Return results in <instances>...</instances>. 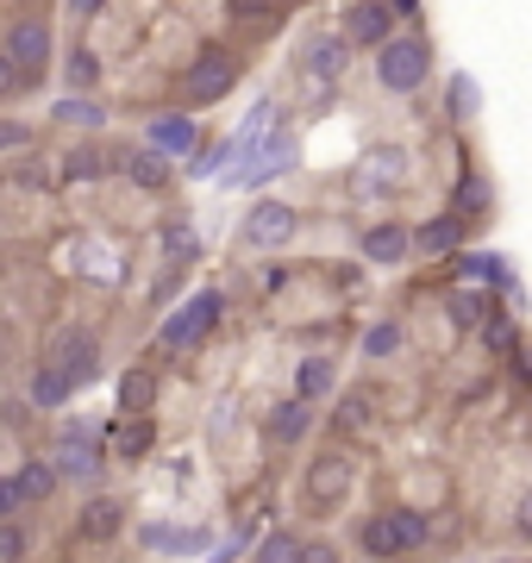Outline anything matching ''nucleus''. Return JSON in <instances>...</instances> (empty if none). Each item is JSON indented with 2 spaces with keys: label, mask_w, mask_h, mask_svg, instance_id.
<instances>
[{
  "label": "nucleus",
  "mask_w": 532,
  "mask_h": 563,
  "mask_svg": "<svg viewBox=\"0 0 532 563\" xmlns=\"http://www.w3.org/2000/svg\"><path fill=\"white\" fill-rule=\"evenodd\" d=\"M432 538V520L426 513H413V508H401V513H376L370 526H363V551L376 563H388V558H407V551H420Z\"/></svg>",
  "instance_id": "obj_1"
},
{
  "label": "nucleus",
  "mask_w": 532,
  "mask_h": 563,
  "mask_svg": "<svg viewBox=\"0 0 532 563\" xmlns=\"http://www.w3.org/2000/svg\"><path fill=\"white\" fill-rule=\"evenodd\" d=\"M426 70H432V51L420 38H382L376 45V82L388 95H413L426 82Z\"/></svg>",
  "instance_id": "obj_2"
},
{
  "label": "nucleus",
  "mask_w": 532,
  "mask_h": 563,
  "mask_svg": "<svg viewBox=\"0 0 532 563\" xmlns=\"http://www.w3.org/2000/svg\"><path fill=\"white\" fill-rule=\"evenodd\" d=\"M220 308H226V301H220V288H201V295H195L182 313H170V320H163V345H176V351L201 345V338L220 326Z\"/></svg>",
  "instance_id": "obj_3"
},
{
  "label": "nucleus",
  "mask_w": 532,
  "mask_h": 563,
  "mask_svg": "<svg viewBox=\"0 0 532 563\" xmlns=\"http://www.w3.org/2000/svg\"><path fill=\"white\" fill-rule=\"evenodd\" d=\"M232 82H238V63H232L226 51H207L188 63V76H182V95H188V107H213L220 95H232Z\"/></svg>",
  "instance_id": "obj_4"
},
{
  "label": "nucleus",
  "mask_w": 532,
  "mask_h": 563,
  "mask_svg": "<svg viewBox=\"0 0 532 563\" xmlns=\"http://www.w3.org/2000/svg\"><path fill=\"white\" fill-rule=\"evenodd\" d=\"M295 207H282V201H257L251 213H245V245H257V251H276V245H288L295 238Z\"/></svg>",
  "instance_id": "obj_5"
},
{
  "label": "nucleus",
  "mask_w": 532,
  "mask_h": 563,
  "mask_svg": "<svg viewBox=\"0 0 532 563\" xmlns=\"http://www.w3.org/2000/svg\"><path fill=\"white\" fill-rule=\"evenodd\" d=\"M7 63H13L20 76H45V63H51V26L20 20V26L7 32Z\"/></svg>",
  "instance_id": "obj_6"
},
{
  "label": "nucleus",
  "mask_w": 532,
  "mask_h": 563,
  "mask_svg": "<svg viewBox=\"0 0 532 563\" xmlns=\"http://www.w3.org/2000/svg\"><path fill=\"white\" fill-rule=\"evenodd\" d=\"M57 370L70 376V388L95 383V376H101V345H95V333H63L57 338Z\"/></svg>",
  "instance_id": "obj_7"
},
{
  "label": "nucleus",
  "mask_w": 532,
  "mask_h": 563,
  "mask_svg": "<svg viewBox=\"0 0 532 563\" xmlns=\"http://www.w3.org/2000/svg\"><path fill=\"white\" fill-rule=\"evenodd\" d=\"M345 488H351V458H338V451H326V458L307 470V501H320V508L338 501Z\"/></svg>",
  "instance_id": "obj_8"
},
{
  "label": "nucleus",
  "mask_w": 532,
  "mask_h": 563,
  "mask_svg": "<svg viewBox=\"0 0 532 563\" xmlns=\"http://www.w3.org/2000/svg\"><path fill=\"white\" fill-rule=\"evenodd\" d=\"M57 476H76V483H88L95 470H101V451H95V438H82V433H63L57 438V458H51Z\"/></svg>",
  "instance_id": "obj_9"
},
{
  "label": "nucleus",
  "mask_w": 532,
  "mask_h": 563,
  "mask_svg": "<svg viewBox=\"0 0 532 563\" xmlns=\"http://www.w3.org/2000/svg\"><path fill=\"white\" fill-rule=\"evenodd\" d=\"M288 163H295V145H288V138H263V145L238 163V176H232V182H245V188H251V182H270L276 170H288Z\"/></svg>",
  "instance_id": "obj_10"
},
{
  "label": "nucleus",
  "mask_w": 532,
  "mask_h": 563,
  "mask_svg": "<svg viewBox=\"0 0 532 563\" xmlns=\"http://www.w3.org/2000/svg\"><path fill=\"white\" fill-rule=\"evenodd\" d=\"M388 26H395L388 0H357V7H351V26H345V45H382Z\"/></svg>",
  "instance_id": "obj_11"
},
{
  "label": "nucleus",
  "mask_w": 532,
  "mask_h": 563,
  "mask_svg": "<svg viewBox=\"0 0 532 563\" xmlns=\"http://www.w3.org/2000/svg\"><path fill=\"white\" fill-rule=\"evenodd\" d=\"M407 251H413L407 226H370V232H363V263H382V270H395V263H407Z\"/></svg>",
  "instance_id": "obj_12"
},
{
  "label": "nucleus",
  "mask_w": 532,
  "mask_h": 563,
  "mask_svg": "<svg viewBox=\"0 0 532 563\" xmlns=\"http://www.w3.org/2000/svg\"><path fill=\"white\" fill-rule=\"evenodd\" d=\"M270 113H276V107H270V101H263V107H251V120L238 126V138H226V151H220V157H226V163H232V170H226V182L238 176V163H245V157H251L257 145H263V138H270Z\"/></svg>",
  "instance_id": "obj_13"
},
{
  "label": "nucleus",
  "mask_w": 532,
  "mask_h": 563,
  "mask_svg": "<svg viewBox=\"0 0 532 563\" xmlns=\"http://www.w3.org/2000/svg\"><path fill=\"white\" fill-rule=\"evenodd\" d=\"M151 151L157 157H188L195 151V120H188V113H163V120H151Z\"/></svg>",
  "instance_id": "obj_14"
},
{
  "label": "nucleus",
  "mask_w": 532,
  "mask_h": 563,
  "mask_svg": "<svg viewBox=\"0 0 532 563\" xmlns=\"http://www.w3.org/2000/svg\"><path fill=\"white\" fill-rule=\"evenodd\" d=\"M345 51H351L345 38H313V45H307V70H313V82H338V76H345Z\"/></svg>",
  "instance_id": "obj_15"
},
{
  "label": "nucleus",
  "mask_w": 532,
  "mask_h": 563,
  "mask_svg": "<svg viewBox=\"0 0 532 563\" xmlns=\"http://www.w3.org/2000/svg\"><path fill=\"white\" fill-rule=\"evenodd\" d=\"M120 526H126V508H120L113 495H101V501L82 508V538H113Z\"/></svg>",
  "instance_id": "obj_16"
},
{
  "label": "nucleus",
  "mask_w": 532,
  "mask_h": 563,
  "mask_svg": "<svg viewBox=\"0 0 532 563\" xmlns=\"http://www.w3.org/2000/svg\"><path fill=\"white\" fill-rule=\"evenodd\" d=\"M413 238V251H432V257H445V251H457V220L445 213V220H426L420 232H407Z\"/></svg>",
  "instance_id": "obj_17"
},
{
  "label": "nucleus",
  "mask_w": 532,
  "mask_h": 563,
  "mask_svg": "<svg viewBox=\"0 0 532 563\" xmlns=\"http://www.w3.org/2000/svg\"><path fill=\"white\" fill-rule=\"evenodd\" d=\"M145 545H157V551H207V533H195V526H145Z\"/></svg>",
  "instance_id": "obj_18"
},
{
  "label": "nucleus",
  "mask_w": 532,
  "mask_h": 563,
  "mask_svg": "<svg viewBox=\"0 0 532 563\" xmlns=\"http://www.w3.org/2000/svg\"><path fill=\"white\" fill-rule=\"evenodd\" d=\"M401 163H407V157L395 151V145H382V151H370V163H363V176H357V182H363V188H376V182L395 188V182H401Z\"/></svg>",
  "instance_id": "obj_19"
},
{
  "label": "nucleus",
  "mask_w": 532,
  "mask_h": 563,
  "mask_svg": "<svg viewBox=\"0 0 532 563\" xmlns=\"http://www.w3.org/2000/svg\"><path fill=\"white\" fill-rule=\"evenodd\" d=\"M32 401H38V408H63V401H70V376H63L57 363H45V370L32 376Z\"/></svg>",
  "instance_id": "obj_20"
},
{
  "label": "nucleus",
  "mask_w": 532,
  "mask_h": 563,
  "mask_svg": "<svg viewBox=\"0 0 532 563\" xmlns=\"http://www.w3.org/2000/svg\"><path fill=\"white\" fill-rule=\"evenodd\" d=\"M57 120H63V126H82V132H101V107L88 101V95H63V101H57Z\"/></svg>",
  "instance_id": "obj_21"
},
{
  "label": "nucleus",
  "mask_w": 532,
  "mask_h": 563,
  "mask_svg": "<svg viewBox=\"0 0 532 563\" xmlns=\"http://www.w3.org/2000/svg\"><path fill=\"white\" fill-rule=\"evenodd\" d=\"M126 176H132V182H145V188H163V182H170V157L138 151V157H126Z\"/></svg>",
  "instance_id": "obj_22"
},
{
  "label": "nucleus",
  "mask_w": 532,
  "mask_h": 563,
  "mask_svg": "<svg viewBox=\"0 0 532 563\" xmlns=\"http://www.w3.org/2000/svg\"><path fill=\"white\" fill-rule=\"evenodd\" d=\"M151 401H157V383L145 376V370H132L126 383H120V408H126V413H151Z\"/></svg>",
  "instance_id": "obj_23"
},
{
  "label": "nucleus",
  "mask_w": 532,
  "mask_h": 563,
  "mask_svg": "<svg viewBox=\"0 0 532 563\" xmlns=\"http://www.w3.org/2000/svg\"><path fill=\"white\" fill-rule=\"evenodd\" d=\"M13 488H20L26 501H45V495L57 488V470H51V463H26V470L13 476Z\"/></svg>",
  "instance_id": "obj_24"
},
{
  "label": "nucleus",
  "mask_w": 532,
  "mask_h": 563,
  "mask_svg": "<svg viewBox=\"0 0 532 563\" xmlns=\"http://www.w3.org/2000/svg\"><path fill=\"white\" fill-rule=\"evenodd\" d=\"M332 395V358H307L301 363V401H320Z\"/></svg>",
  "instance_id": "obj_25"
},
{
  "label": "nucleus",
  "mask_w": 532,
  "mask_h": 563,
  "mask_svg": "<svg viewBox=\"0 0 532 563\" xmlns=\"http://www.w3.org/2000/svg\"><path fill=\"white\" fill-rule=\"evenodd\" d=\"M257 563H301V538L295 533H270L257 545Z\"/></svg>",
  "instance_id": "obj_26"
},
{
  "label": "nucleus",
  "mask_w": 532,
  "mask_h": 563,
  "mask_svg": "<svg viewBox=\"0 0 532 563\" xmlns=\"http://www.w3.org/2000/svg\"><path fill=\"white\" fill-rule=\"evenodd\" d=\"M307 420H313V413H307V401H288V408H282L276 420H270V433H276L282 445H295V438L307 433Z\"/></svg>",
  "instance_id": "obj_27"
},
{
  "label": "nucleus",
  "mask_w": 532,
  "mask_h": 563,
  "mask_svg": "<svg viewBox=\"0 0 532 563\" xmlns=\"http://www.w3.org/2000/svg\"><path fill=\"white\" fill-rule=\"evenodd\" d=\"M451 320L457 326H482V320H488V295H470V288L451 295Z\"/></svg>",
  "instance_id": "obj_28"
},
{
  "label": "nucleus",
  "mask_w": 532,
  "mask_h": 563,
  "mask_svg": "<svg viewBox=\"0 0 532 563\" xmlns=\"http://www.w3.org/2000/svg\"><path fill=\"white\" fill-rule=\"evenodd\" d=\"M101 170H107L101 151H70V157H63V176H70V182H95Z\"/></svg>",
  "instance_id": "obj_29"
},
{
  "label": "nucleus",
  "mask_w": 532,
  "mask_h": 563,
  "mask_svg": "<svg viewBox=\"0 0 532 563\" xmlns=\"http://www.w3.org/2000/svg\"><path fill=\"white\" fill-rule=\"evenodd\" d=\"M363 351H370V358H388V351H401V326H370V333H363Z\"/></svg>",
  "instance_id": "obj_30"
},
{
  "label": "nucleus",
  "mask_w": 532,
  "mask_h": 563,
  "mask_svg": "<svg viewBox=\"0 0 532 563\" xmlns=\"http://www.w3.org/2000/svg\"><path fill=\"white\" fill-rule=\"evenodd\" d=\"M338 426H345V433H363V426H370V395H351V401L338 408Z\"/></svg>",
  "instance_id": "obj_31"
},
{
  "label": "nucleus",
  "mask_w": 532,
  "mask_h": 563,
  "mask_svg": "<svg viewBox=\"0 0 532 563\" xmlns=\"http://www.w3.org/2000/svg\"><path fill=\"white\" fill-rule=\"evenodd\" d=\"M463 276L470 282H507L502 257H463Z\"/></svg>",
  "instance_id": "obj_32"
},
{
  "label": "nucleus",
  "mask_w": 532,
  "mask_h": 563,
  "mask_svg": "<svg viewBox=\"0 0 532 563\" xmlns=\"http://www.w3.org/2000/svg\"><path fill=\"white\" fill-rule=\"evenodd\" d=\"M145 451H151V426L138 420V426H126V433H120V458H145Z\"/></svg>",
  "instance_id": "obj_33"
},
{
  "label": "nucleus",
  "mask_w": 532,
  "mask_h": 563,
  "mask_svg": "<svg viewBox=\"0 0 532 563\" xmlns=\"http://www.w3.org/2000/svg\"><path fill=\"white\" fill-rule=\"evenodd\" d=\"M95 76H101L95 51H76V57H70V82H76V88H95Z\"/></svg>",
  "instance_id": "obj_34"
},
{
  "label": "nucleus",
  "mask_w": 532,
  "mask_h": 563,
  "mask_svg": "<svg viewBox=\"0 0 532 563\" xmlns=\"http://www.w3.org/2000/svg\"><path fill=\"white\" fill-rule=\"evenodd\" d=\"M26 558V533L20 526H0V563H20Z\"/></svg>",
  "instance_id": "obj_35"
},
{
  "label": "nucleus",
  "mask_w": 532,
  "mask_h": 563,
  "mask_svg": "<svg viewBox=\"0 0 532 563\" xmlns=\"http://www.w3.org/2000/svg\"><path fill=\"white\" fill-rule=\"evenodd\" d=\"M20 145H32V132L20 120H0V151H20Z\"/></svg>",
  "instance_id": "obj_36"
},
{
  "label": "nucleus",
  "mask_w": 532,
  "mask_h": 563,
  "mask_svg": "<svg viewBox=\"0 0 532 563\" xmlns=\"http://www.w3.org/2000/svg\"><path fill=\"white\" fill-rule=\"evenodd\" d=\"M232 13H238V20H270L276 0H232Z\"/></svg>",
  "instance_id": "obj_37"
},
{
  "label": "nucleus",
  "mask_w": 532,
  "mask_h": 563,
  "mask_svg": "<svg viewBox=\"0 0 532 563\" xmlns=\"http://www.w3.org/2000/svg\"><path fill=\"white\" fill-rule=\"evenodd\" d=\"M20 88H26V76H20V70L7 63V51H0V101H7V95H20Z\"/></svg>",
  "instance_id": "obj_38"
},
{
  "label": "nucleus",
  "mask_w": 532,
  "mask_h": 563,
  "mask_svg": "<svg viewBox=\"0 0 532 563\" xmlns=\"http://www.w3.org/2000/svg\"><path fill=\"white\" fill-rule=\"evenodd\" d=\"M20 508H26V495H20L13 483H0V520H13Z\"/></svg>",
  "instance_id": "obj_39"
},
{
  "label": "nucleus",
  "mask_w": 532,
  "mask_h": 563,
  "mask_svg": "<svg viewBox=\"0 0 532 563\" xmlns=\"http://www.w3.org/2000/svg\"><path fill=\"white\" fill-rule=\"evenodd\" d=\"M451 107H457V113H470V107H477V88H470L463 76L451 82Z\"/></svg>",
  "instance_id": "obj_40"
},
{
  "label": "nucleus",
  "mask_w": 532,
  "mask_h": 563,
  "mask_svg": "<svg viewBox=\"0 0 532 563\" xmlns=\"http://www.w3.org/2000/svg\"><path fill=\"white\" fill-rule=\"evenodd\" d=\"M301 563H338V551L332 545H301Z\"/></svg>",
  "instance_id": "obj_41"
},
{
  "label": "nucleus",
  "mask_w": 532,
  "mask_h": 563,
  "mask_svg": "<svg viewBox=\"0 0 532 563\" xmlns=\"http://www.w3.org/2000/svg\"><path fill=\"white\" fill-rule=\"evenodd\" d=\"M107 0H70V13H76V20H88V13H101Z\"/></svg>",
  "instance_id": "obj_42"
},
{
  "label": "nucleus",
  "mask_w": 532,
  "mask_h": 563,
  "mask_svg": "<svg viewBox=\"0 0 532 563\" xmlns=\"http://www.w3.org/2000/svg\"><path fill=\"white\" fill-rule=\"evenodd\" d=\"M502 563H514V558H502Z\"/></svg>",
  "instance_id": "obj_43"
}]
</instances>
